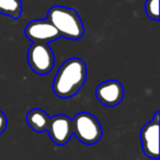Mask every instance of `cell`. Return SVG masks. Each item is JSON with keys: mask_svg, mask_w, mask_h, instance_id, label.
<instances>
[{"mask_svg": "<svg viewBox=\"0 0 160 160\" xmlns=\"http://www.w3.org/2000/svg\"><path fill=\"white\" fill-rule=\"evenodd\" d=\"M87 80V65L81 58L67 59L57 70L53 81V92L62 99L76 96Z\"/></svg>", "mask_w": 160, "mask_h": 160, "instance_id": "1", "label": "cell"}, {"mask_svg": "<svg viewBox=\"0 0 160 160\" xmlns=\"http://www.w3.org/2000/svg\"><path fill=\"white\" fill-rule=\"evenodd\" d=\"M47 19L56 28L60 38L78 41L85 35V25L72 8L53 6L47 12Z\"/></svg>", "mask_w": 160, "mask_h": 160, "instance_id": "2", "label": "cell"}, {"mask_svg": "<svg viewBox=\"0 0 160 160\" xmlns=\"http://www.w3.org/2000/svg\"><path fill=\"white\" fill-rule=\"evenodd\" d=\"M72 134L85 145H94L102 138L100 122L89 112H80L72 118Z\"/></svg>", "mask_w": 160, "mask_h": 160, "instance_id": "3", "label": "cell"}, {"mask_svg": "<svg viewBox=\"0 0 160 160\" xmlns=\"http://www.w3.org/2000/svg\"><path fill=\"white\" fill-rule=\"evenodd\" d=\"M28 62L31 69L40 76L47 75L55 64V56L47 43L33 42L28 49Z\"/></svg>", "mask_w": 160, "mask_h": 160, "instance_id": "4", "label": "cell"}, {"mask_svg": "<svg viewBox=\"0 0 160 160\" xmlns=\"http://www.w3.org/2000/svg\"><path fill=\"white\" fill-rule=\"evenodd\" d=\"M159 116L157 111L153 118L145 124L140 131V142L144 153L151 159H159Z\"/></svg>", "mask_w": 160, "mask_h": 160, "instance_id": "5", "label": "cell"}, {"mask_svg": "<svg viewBox=\"0 0 160 160\" xmlns=\"http://www.w3.org/2000/svg\"><path fill=\"white\" fill-rule=\"evenodd\" d=\"M24 34L32 43H47L58 40L60 34L48 19H36L28 23L24 29Z\"/></svg>", "mask_w": 160, "mask_h": 160, "instance_id": "6", "label": "cell"}, {"mask_svg": "<svg viewBox=\"0 0 160 160\" xmlns=\"http://www.w3.org/2000/svg\"><path fill=\"white\" fill-rule=\"evenodd\" d=\"M96 97L105 107H116L124 98V87L118 80H105L97 86Z\"/></svg>", "mask_w": 160, "mask_h": 160, "instance_id": "7", "label": "cell"}, {"mask_svg": "<svg viewBox=\"0 0 160 160\" xmlns=\"http://www.w3.org/2000/svg\"><path fill=\"white\" fill-rule=\"evenodd\" d=\"M47 132L54 144L64 146L72 136V118L64 114L53 116L51 118Z\"/></svg>", "mask_w": 160, "mask_h": 160, "instance_id": "8", "label": "cell"}, {"mask_svg": "<svg viewBox=\"0 0 160 160\" xmlns=\"http://www.w3.org/2000/svg\"><path fill=\"white\" fill-rule=\"evenodd\" d=\"M25 121L34 132L43 133V132H47L49 122H51V116L44 110L35 108V109H32L31 111H29Z\"/></svg>", "mask_w": 160, "mask_h": 160, "instance_id": "9", "label": "cell"}, {"mask_svg": "<svg viewBox=\"0 0 160 160\" xmlns=\"http://www.w3.org/2000/svg\"><path fill=\"white\" fill-rule=\"evenodd\" d=\"M0 14L11 19H19L22 14L21 0H0Z\"/></svg>", "mask_w": 160, "mask_h": 160, "instance_id": "10", "label": "cell"}, {"mask_svg": "<svg viewBox=\"0 0 160 160\" xmlns=\"http://www.w3.org/2000/svg\"><path fill=\"white\" fill-rule=\"evenodd\" d=\"M145 11L149 19L159 21V0H146Z\"/></svg>", "mask_w": 160, "mask_h": 160, "instance_id": "11", "label": "cell"}, {"mask_svg": "<svg viewBox=\"0 0 160 160\" xmlns=\"http://www.w3.org/2000/svg\"><path fill=\"white\" fill-rule=\"evenodd\" d=\"M7 125H8L7 116H6V114L2 111H0V135L6 131Z\"/></svg>", "mask_w": 160, "mask_h": 160, "instance_id": "12", "label": "cell"}]
</instances>
